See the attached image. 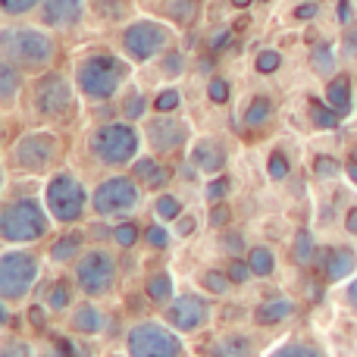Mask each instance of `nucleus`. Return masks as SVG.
I'll list each match as a JSON object with an SVG mask.
<instances>
[{
  "label": "nucleus",
  "mask_w": 357,
  "mask_h": 357,
  "mask_svg": "<svg viewBox=\"0 0 357 357\" xmlns=\"http://www.w3.org/2000/svg\"><path fill=\"white\" fill-rule=\"evenodd\" d=\"M0 47L13 66L29 69V73L50 66V60H54V41L38 29H6L0 35Z\"/></svg>",
  "instance_id": "1"
},
{
  "label": "nucleus",
  "mask_w": 357,
  "mask_h": 357,
  "mask_svg": "<svg viewBox=\"0 0 357 357\" xmlns=\"http://www.w3.org/2000/svg\"><path fill=\"white\" fill-rule=\"evenodd\" d=\"M47 232V213L35 197H19L10 201L0 213V238L13 241V245H25V241H38Z\"/></svg>",
  "instance_id": "2"
},
{
  "label": "nucleus",
  "mask_w": 357,
  "mask_h": 357,
  "mask_svg": "<svg viewBox=\"0 0 357 357\" xmlns=\"http://www.w3.org/2000/svg\"><path fill=\"white\" fill-rule=\"evenodd\" d=\"M126 75H129V66L119 56L94 54L79 66V88L91 100H110L126 82Z\"/></svg>",
  "instance_id": "3"
},
{
  "label": "nucleus",
  "mask_w": 357,
  "mask_h": 357,
  "mask_svg": "<svg viewBox=\"0 0 357 357\" xmlns=\"http://www.w3.org/2000/svg\"><path fill=\"white\" fill-rule=\"evenodd\" d=\"M91 154L107 167H126L138 154V132L129 123H107L91 132Z\"/></svg>",
  "instance_id": "4"
},
{
  "label": "nucleus",
  "mask_w": 357,
  "mask_h": 357,
  "mask_svg": "<svg viewBox=\"0 0 357 357\" xmlns=\"http://www.w3.org/2000/svg\"><path fill=\"white\" fill-rule=\"evenodd\" d=\"M44 204H47L50 216H54L56 222H75V220H82V213H85V204H88L85 185H82L75 176H69V173L54 176L47 182V188H44Z\"/></svg>",
  "instance_id": "5"
},
{
  "label": "nucleus",
  "mask_w": 357,
  "mask_h": 357,
  "mask_svg": "<svg viewBox=\"0 0 357 357\" xmlns=\"http://www.w3.org/2000/svg\"><path fill=\"white\" fill-rule=\"evenodd\" d=\"M38 279V257L29 251H6L0 257V298L19 301L35 289Z\"/></svg>",
  "instance_id": "6"
},
{
  "label": "nucleus",
  "mask_w": 357,
  "mask_h": 357,
  "mask_svg": "<svg viewBox=\"0 0 357 357\" xmlns=\"http://www.w3.org/2000/svg\"><path fill=\"white\" fill-rule=\"evenodd\" d=\"M138 197H142V191H138L135 178L113 176L98 185V191L91 195V207L98 216H126L129 210L138 207Z\"/></svg>",
  "instance_id": "7"
},
{
  "label": "nucleus",
  "mask_w": 357,
  "mask_h": 357,
  "mask_svg": "<svg viewBox=\"0 0 357 357\" xmlns=\"http://www.w3.org/2000/svg\"><path fill=\"white\" fill-rule=\"evenodd\" d=\"M129 357H182V342L163 323H138L129 333Z\"/></svg>",
  "instance_id": "8"
},
{
  "label": "nucleus",
  "mask_w": 357,
  "mask_h": 357,
  "mask_svg": "<svg viewBox=\"0 0 357 357\" xmlns=\"http://www.w3.org/2000/svg\"><path fill=\"white\" fill-rule=\"evenodd\" d=\"M75 282L88 298H100L116 285V260L107 251H88L75 266Z\"/></svg>",
  "instance_id": "9"
},
{
  "label": "nucleus",
  "mask_w": 357,
  "mask_h": 357,
  "mask_svg": "<svg viewBox=\"0 0 357 357\" xmlns=\"http://www.w3.org/2000/svg\"><path fill=\"white\" fill-rule=\"evenodd\" d=\"M60 157V142L50 132H29L13 148V163L25 173H44Z\"/></svg>",
  "instance_id": "10"
},
{
  "label": "nucleus",
  "mask_w": 357,
  "mask_h": 357,
  "mask_svg": "<svg viewBox=\"0 0 357 357\" xmlns=\"http://www.w3.org/2000/svg\"><path fill=\"white\" fill-rule=\"evenodd\" d=\"M35 110L47 119H63L73 113V85L60 73L41 75L35 85Z\"/></svg>",
  "instance_id": "11"
},
{
  "label": "nucleus",
  "mask_w": 357,
  "mask_h": 357,
  "mask_svg": "<svg viewBox=\"0 0 357 357\" xmlns=\"http://www.w3.org/2000/svg\"><path fill=\"white\" fill-rule=\"evenodd\" d=\"M167 41H169V31L163 29L160 22H148V19H144V22H132L129 29L123 31L126 54H129L132 60H138V63L157 56L163 47H167Z\"/></svg>",
  "instance_id": "12"
},
{
  "label": "nucleus",
  "mask_w": 357,
  "mask_h": 357,
  "mask_svg": "<svg viewBox=\"0 0 357 357\" xmlns=\"http://www.w3.org/2000/svg\"><path fill=\"white\" fill-rule=\"evenodd\" d=\"M167 320L178 333H195L210 320V301H204L201 295H178L176 301H169Z\"/></svg>",
  "instance_id": "13"
},
{
  "label": "nucleus",
  "mask_w": 357,
  "mask_h": 357,
  "mask_svg": "<svg viewBox=\"0 0 357 357\" xmlns=\"http://www.w3.org/2000/svg\"><path fill=\"white\" fill-rule=\"evenodd\" d=\"M148 142L157 154H173V151H178L185 142H188V126H185L182 119H173V116L163 113V116L151 119Z\"/></svg>",
  "instance_id": "14"
},
{
  "label": "nucleus",
  "mask_w": 357,
  "mask_h": 357,
  "mask_svg": "<svg viewBox=\"0 0 357 357\" xmlns=\"http://www.w3.org/2000/svg\"><path fill=\"white\" fill-rule=\"evenodd\" d=\"M191 163H195L201 173H220L226 167V148L213 138H201V142L191 148Z\"/></svg>",
  "instance_id": "15"
},
{
  "label": "nucleus",
  "mask_w": 357,
  "mask_h": 357,
  "mask_svg": "<svg viewBox=\"0 0 357 357\" xmlns=\"http://www.w3.org/2000/svg\"><path fill=\"white\" fill-rule=\"evenodd\" d=\"M41 16L54 29H66L82 19V0H44Z\"/></svg>",
  "instance_id": "16"
},
{
  "label": "nucleus",
  "mask_w": 357,
  "mask_h": 357,
  "mask_svg": "<svg viewBox=\"0 0 357 357\" xmlns=\"http://www.w3.org/2000/svg\"><path fill=\"white\" fill-rule=\"evenodd\" d=\"M354 266H357V254L351 248H326V254H323V273H326L329 282L351 276Z\"/></svg>",
  "instance_id": "17"
},
{
  "label": "nucleus",
  "mask_w": 357,
  "mask_h": 357,
  "mask_svg": "<svg viewBox=\"0 0 357 357\" xmlns=\"http://www.w3.org/2000/svg\"><path fill=\"white\" fill-rule=\"evenodd\" d=\"M204 357H254V342L241 333H229L220 335L216 342H210Z\"/></svg>",
  "instance_id": "18"
},
{
  "label": "nucleus",
  "mask_w": 357,
  "mask_h": 357,
  "mask_svg": "<svg viewBox=\"0 0 357 357\" xmlns=\"http://www.w3.org/2000/svg\"><path fill=\"white\" fill-rule=\"evenodd\" d=\"M291 310H295V304H291L289 298H270V301H264L254 310V320H257L260 326H276L285 317H291Z\"/></svg>",
  "instance_id": "19"
},
{
  "label": "nucleus",
  "mask_w": 357,
  "mask_h": 357,
  "mask_svg": "<svg viewBox=\"0 0 357 357\" xmlns=\"http://www.w3.org/2000/svg\"><path fill=\"white\" fill-rule=\"evenodd\" d=\"M135 182H144L148 188H163L169 182V169L157 163L154 157H142L135 160Z\"/></svg>",
  "instance_id": "20"
},
{
  "label": "nucleus",
  "mask_w": 357,
  "mask_h": 357,
  "mask_svg": "<svg viewBox=\"0 0 357 357\" xmlns=\"http://www.w3.org/2000/svg\"><path fill=\"white\" fill-rule=\"evenodd\" d=\"M326 104L333 107V110H339L342 116L351 113V79H348V75H335L326 85Z\"/></svg>",
  "instance_id": "21"
},
{
  "label": "nucleus",
  "mask_w": 357,
  "mask_h": 357,
  "mask_svg": "<svg viewBox=\"0 0 357 357\" xmlns=\"http://www.w3.org/2000/svg\"><path fill=\"white\" fill-rule=\"evenodd\" d=\"M73 329L82 335H98L100 329H104V314H100V307H94V304H79L75 317H73Z\"/></svg>",
  "instance_id": "22"
},
{
  "label": "nucleus",
  "mask_w": 357,
  "mask_h": 357,
  "mask_svg": "<svg viewBox=\"0 0 357 357\" xmlns=\"http://www.w3.org/2000/svg\"><path fill=\"white\" fill-rule=\"evenodd\" d=\"M310 119H314V126H317V129H326V132H333V129H339V123H342V113H339V110H333V107H326V104H323V100L310 98Z\"/></svg>",
  "instance_id": "23"
},
{
  "label": "nucleus",
  "mask_w": 357,
  "mask_h": 357,
  "mask_svg": "<svg viewBox=\"0 0 357 357\" xmlns=\"http://www.w3.org/2000/svg\"><path fill=\"white\" fill-rule=\"evenodd\" d=\"M82 248V232H66L63 238L54 241V248H50V257L56 260V264H66V260H73L75 254H79Z\"/></svg>",
  "instance_id": "24"
},
{
  "label": "nucleus",
  "mask_w": 357,
  "mask_h": 357,
  "mask_svg": "<svg viewBox=\"0 0 357 357\" xmlns=\"http://www.w3.org/2000/svg\"><path fill=\"white\" fill-rule=\"evenodd\" d=\"M270 113H273V100L257 94V98H251V104L245 110V126L248 129H257V126H264L270 119Z\"/></svg>",
  "instance_id": "25"
},
{
  "label": "nucleus",
  "mask_w": 357,
  "mask_h": 357,
  "mask_svg": "<svg viewBox=\"0 0 357 357\" xmlns=\"http://www.w3.org/2000/svg\"><path fill=\"white\" fill-rule=\"evenodd\" d=\"M19 91V66H13L10 60L0 63V100L10 104Z\"/></svg>",
  "instance_id": "26"
},
{
  "label": "nucleus",
  "mask_w": 357,
  "mask_h": 357,
  "mask_svg": "<svg viewBox=\"0 0 357 357\" xmlns=\"http://www.w3.org/2000/svg\"><path fill=\"white\" fill-rule=\"evenodd\" d=\"M245 260H248V266H251L254 276H270L273 266H276V257H273L270 248H251Z\"/></svg>",
  "instance_id": "27"
},
{
  "label": "nucleus",
  "mask_w": 357,
  "mask_h": 357,
  "mask_svg": "<svg viewBox=\"0 0 357 357\" xmlns=\"http://www.w3.org/2000/svg\"><path fill=\"white\" fill-rule=\"evenodd\" d=\"M144 291H148L151 301H169V295H173V279H169V273H151Z\"/></svg>",
  "instance_id": "28"
},
{
  "label": "nucleus",
  "mask_w": 357,
  "mask_h": 357,
  "mask_svg": "<svg viewBox=\"0 0 357 357\" xmlns=\"http://www.w3.org/2000/svg\"><path fill=\"white\" fill-rule=\"evenodd\" d=\"M310 66H314L317 75H329L335 69V54L329 44H320V47H314V54H310Z\"/></svg>",
  "instance_id": "29"
},
{
  "label": "nucleus",
  "mask_w": 357,
  "mask_h": 357,
  "mask_svg": "<svg viewBox=\"0 0 357 357\" xmlns=\"http://www.w3.org/2000/svg\"><path fill=\"white\" fill-rule=\"evenodd\" d=\"M270 357H323V354H320V348L307 345V342H285Z\"/></svg>",
  "instance_id": "30"
},
{
  "label": "nucleus",
  "mask_w": 357,
  "mask_h": 357,
  "mask_svg": "<svg viewBox=\"0 0 357 357\" xmlns=\"http://www.w3.org/2000/svg\"><path fill=\"white\" fill-rule=\"evenodd\" d=\"M314 257H317L314 235H310V232H298V238H295V260H298L301 266H307Z\"/></svg>",
  "instance_id": "31"
},
{
  "label": "nucleus",
  "mask_w": 357,
  "mask_h": 357,
  "mask_svg": "<svg viewBox=\"0 0 357 357\" xmlns=\"http://www.w3.org/2000/svg\"><path fill=\"white\" fill-rule=\"evenodd\" d=\"M229 282H232V279H229V273H222V270H207L201 276V285L207 291H213V295H226Z\"/></svg>",
  "instance_id": "32"
},
{
  "label": "nucleus",
  "mask_w": 357,
  "mask_h": 357,
  "mask_svg": "<svg viewBox=\"0 0 357 357\" xmlns=\"http://www.w3.org/2000/svg\"><path fill=\"white\" fill-rule=\"evenodd\" d=\"M169 16H173L178 25H188L191 19L197 16V0H173V3H169Z\"/></svg>",
  "instance_id": "33"
},
{
  "label": "nucleus",
  "mask_w": 357,
  "mask_h": 357,
  "mask_svg": "<svg viewBox=\"0 0 357 357\" xmlns=\"http://www.w3.org/2000/svg\"><path fill=\"white\" fill-rule=\"evenodd\" d=\"M157 216L160 220H178L182 216V201L176 195H160L157 197Z\"/></svg>",
  "instance_id": "34"
},
{
  "label": "nucleus",
  "mask_w": 357,
  "mask_h": 357,
  "mask_svg": "<svg viewBox=\"0 0 357 357\" xmlns=\"http://www.w3.org/2000/svg\"><path fill=\"white\" fill-rule=\"evenodd\" d=\"M254 66H257V73L270 75V73H276V69L282 66V54H279V50H260L257 60H254Z\"/></svg>",
  "instance_id": "35"
},
{
  "label": "nucleus",
  "mask_w": 357,
  "mask_h": 357,
  "mask_svg": "<svg viewBox=\"0 0 357 357\" xmlns=\"http://www.w3.org/2000/svg\"><path fill=\"white\" fill-rule=\"evenodd\" d=\"M138 235H142V229H138L135 222H119V226L113 229V238H116L119 248H132L138 241Z\"/></svg>",
  "instance_id": "36"
},
{
  "label": "nucleus",
  "mask_w": 357,
  "mask_h": 357,
  "mask_svg": "<svg viewBox=\"0 0 357 357\" xmlns=\"http://www.w3.org/2000/svg\"><path fill=\"white\" fill-rule=\"evenodd\" d=\"M178 104H182V94H178L176 88H167V91L157 94L154 110L157 113H173V110H178Z\"/></svg>",
  "instance_id": "37"
},
{
  "label": "nucleus",
  "mask_w": 357,
  "mask_h": 357,
  "mask_svg": "<svg viewBox=\"0 0 357 357\" xmlns=\"http://www.w3.org/2000/svg\"><path fill=\"white\" fill-rule=\"evenodd\" d=\"M126 3H129V0H94V10L104 19H119L126 13Z\"/></svg>",
  "instance_id": "38"
},
{
  "label": "nucleus",
  "mask_w": 357,
  "mask_h": 357,
  "mask_svg": "<svg viewBox=\"0 0 357 357\" xmlns=\"http://www.w3.org/2000/svg\"><path fill=\"white\" fill-rule=\"evenodd\" d=\"M314 173H317V178H335L342 173V163L335 160V157H317Z\"/></svg>",
  "instance_id": "39"
},
{
  "label": "nucleus",
  "mask_w": 357,
  "mask_h": 357,
  "mask_svg": "<svg viewBox=\"0 0 357 357\" xmlns=\"http://www.w3.org/2000/svg\"><path fill=\"white\" fill-rule=\"evenodd\" d=\"M47 304H50V310H63V307H69V282H56L54 289H50V295H47Z\"/></svg>",
  "instance_id": "40"
},
{
  "label": "nucleus",
  "mask_w": 357,
  "mask_h": 357,
  "mask_svg": "<svg viewBox=\"0 0 357 357\" xmlns=\"http://www.w3.org/2000/svg\"><path fill=\"white\" fill-rule=\"evenodd\" d=\"M289 160H285V154H279V151H273V154H270V160H266V173H270V178H276V182H279V178H285V176H289Z\"/></svg>",
  "instance_id": "41"
},
{
  "label": "nucleus",
  "mask_w": 357,
  "mask_h": 357,
  "mask_svg": "<svg viewBox=\"0 0 357 357\" xmlns=\"http://www.w3.org/2000/svg\"><path fill=\"white\" fill-rule=\"evenodd\" d=\"M232 191V182H229V176H220V178H213V182L207 185V201H213V204H220L222 197Z\"/></svg>",
  "instance_id": "42"
},
{
  "label": "nucleus",
  "mask_w": 357,
  "mask_h": 357,
  "mask_svg": "<svg viewBox=\"0 0 357 357\" xmlns=\"http://www.w3.org/2000/svg\"><path fill=\"white\" fill-rule=\"evenodd\" d=\"M144 238H148V245L157 248V251H163V248L169 245V232L163 226H148L144 229Z\"/></svg>",
  "instance_id": "43"
},
{
  "label": "nucleus",
  "mask_w": 357,
  "mask_h": 357,
  "mask_svg": "<svg viewBox=\"0 0 357 357\" xmlns=\"http://www.w3.org/2000/svg\"><path fill=\"white\" fill-rule=\"evenodd\" d=\"M207 94H210V100H213V104H226V100H229V82L226 79H210Z\"/></svg>",
  "instance_id": "44"
},
{
  "label": "nucleus",
  "mask_w": 357,
  "mask_h": 357,
  "mask_svg": "<svg viewBox=\"0 0 357 357\" xmlns=\"http://www.w3.org/2000/svg\"><path fill=\"white\" fill-rule=\"evenodd\" d=\"M229 279H232V282H245L248 276H251V266H248V260L245 257H235L232 264H229Z\"/></svg>",
  "instance_id": "45"
},
{
  "label": "nucleus",
  "mask_w": 357,
  "mask_h": 357,
  "mask_svg": "<svg viewBox=\"0 0 357 357\" xmlns=\"http://www.w3.org/2000/svg\"><path fill=\"white\" fill-rule=\"evenodd\" d=\"M6 16H19V13H29L31 6H38V0H0Z\"/></svg>",
  "instance_id": "46"
},
{
  "label": "nucleus",
  "mask_w": 357,
  "mask_h": 357,
  "mask_svg": "<svg viewBox=\"0 0 357 357\" xmlns=\"http://www.w3.org/2000/svg\"><path fill=\"white\" fill-rule=\"evenodd\" d=\"M126 116L129 119H138V116H144V98L142 94H129V98H126Z\"/></svg>",
  "instance_id": "47"
},
{
  "label": "nucleus",
  "mask_w": 357,
  "mask_h": 357,
  "mask_svg": "<svg viewBox=\"0 0 357 357\" xmlns=\"http://www.w3.org/2000/svg\"><path fill=\"white\" fill-rule=\"evenodd\" d=\"M0 354H3V357H31V348L25 345V342H19V339H10Z\"/></svg>",
  "instance_id": "48"
},
{
  "label": "nucleus",
  "mask_w": 357,
  "mask_h": 357,
  "mask_svg": "<svg viewBox=\"0 0 357 357\" xmlns=\"http://www.w3.org/2000/svg\"><path fill=\"white\" fill-rule=\"evenodd\" d=\"M229 222V207L226 204H216L213 207V213H210V226H216V229H222Z\"/></svg>",
  "instance_id": "49"
},
{
  "label": "nucleus",
  "mask_w": 357,
  "mask_h": 357,
  "mask_svg": "<svg viewBox=\"0 0 357 357\" xmlns=\"http://www.w3.org/2000/svg\"><path fill=\"white\" fill-rule=\"evenodd\" d=\"M176 232L182 235V238H188V235L195 232V220H191V216H178V222H176Z\"/></svg>",
  "instance_id": "50"
},
{
  "label": "nucleus",
  "mask_w": 357,
  "mask_h": 357,
  "mask_svg": "<svg viewBox=\"0 0 357 357\" xmlns=\"http://www.w3.org/2000/svg\"><path fill=\"white\" fill-rule=\"evenodd\" d=\"M229 44H232V31H216L213 35V50H222V47H229Z\"/></svg>",
  "instance_id": "51"
},
{
  "label": "nucleus",
  "mask_w": 357,
  "mask_h": 357,
  "mask_svg": "<svg viewBox=\"0 0 357 357\" xmlns=\"http://www.w3.org/2000/svg\"><path fill=\"white\" fill-rule=\"evenodd\" d=\"M163 69H167L169 75H173V73H182V54H169L167 63H163Z\"/></svg>",
  "instance_id": "52"
},
{
  "label": "nucleus",
  "mask_w": 357,
  "mask_h": 357,
  "mask_svg": "<svg viewBox=\"0 0 357 357\" xmlns=\"http://www.w3.org/2000/svg\"><path fill=\"white\" fill-rule=\"evenodd\" d=\"M345 50L348 54H357V25H351V29L345 31Z\"/></svg>",
  "instance_id": "53"
},
{
  "label": "nucleus",
  "mask_w": 357,
  "mask_h": 357,
  "mask_svg": "<svg viewBox=\"0 0 357 357\" xmlns=\"http://www.w3.org/2000/svg\"><path fill=\"white\" fill-rule=\"evenodd\" d=\"M317 16V3H301L295 10V19H314Z\"/></svg>",
  "instance_id": "54"
},
{
  "label": "nucleus",
  "mask_w": 357,
  "mask_h": 357,
  "mask_svg": "<svg viewBox=\"0 0 357 357\" xmlns=\"http://www.w3.org/2000/svg\"><path fill=\"white\" fill-rule=\"evenodd\" d=\"M348 19H351V0H339V22L348 25Z\"/></svg>",
  "instance_id": "55"
},
{
  "label": "nucleus",
  "mask_w": 357,
  "mask_h": 357,
  "mask_svg": "<svg viewBox=\"0 0 357 357\" xmlns=\"http://www.w3.org/2000/svg\"><path fill=\"white\" fill-rule=\"evenodd\" d=\"M345 298H348V304H351V310L357 314V279H351V285L345 289Z\"/></svg>",
  "instance_id": "56"
},
{
  "label": "nucleus",
  "mask_w": 357,
  "mask_h": 357,
  "mask_svg": "<svg viewBox=\"0 0 357 357\" xmlns=\"http://www.w3.org/2000/svg\"><path fill=\"white\" fill-rule=\"evenodd\" d=\"M222 248H229V251L238 254V251H241V238H238V235H229V238L222 235Z\"/></svg>",
  "instance_id": "57"
},
{
  "label": "nucleus",
  "mask_w": 357,
  "mask_h": 357,
  "mask_svg": "<svg viewBox=\"0 0 357 357\" xmlns=\"http://www.w3.org/2000/svg\"><path fill=\"white\" fill-rule=\"evenodd\" d=\"M345 226H348V232L357 235V207L348 210V216H345Z\"/></svg>",
  "instance_id": "58"
},
{
  "label": "nucleus",
  "mask_w": 357,
  "mask_h": 357,
  "mask_svg": "<svg viewBox=\"0 0 357 357\" xmlns=\"http://www.w3.org/2000/svg\"><path fill=\"white\" fill-rule=\"evenodd\" d=\"M345 173H348V178L357 185V160H348V167H345Z\"/></svg>",
  "instance_id": "59"
},
{
  "label": "nucleus",
  "mask_w": 357,
  "mask_h": 357,
  "mask_svg": "<svg viewBox=\"0 0 357 357\" xmlns=\"http://www.w3.org/2000/svg\"><path fill=\"white\" fill-rule=\"evenodd\" d=\"M232 3H235V6H248V3H251V0H232Z\"/></svg>",
  "instance_id": "60"
}]
</instances>
